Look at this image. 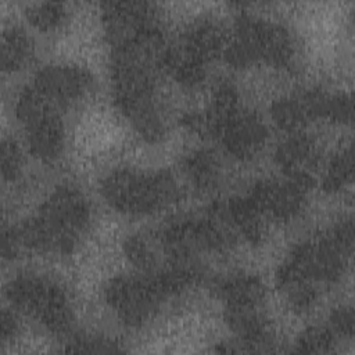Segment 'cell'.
I'll use <instances>...</instances> for the list:
<instances>
[{
  "label": "cell",
  "instance_id": "1",
  "mask_svg": "<svg viewBox=\"0 0 355 355\" xmlns=\"http://www.w3.org/2000/svg\"><path fill=\"white\" fill-rule=\"evenodd\" d=\"M90 216L85 196L75 187H58L43 204L39 215L14 229L19 245L46 252H71Z\"/></svg>",
  "mask_w": 355,
  "mask_h": 355
},
{
  "label": "cell",
  "instance_id": "2",
  "mask_svg": "<svg viewBox=\"0 0 355 355\" xmlns=\"http://www.w3.org/2000/svg\"><path fill=\"white\" fill-rule=\"evenodd\" d=\"M101 194L111 207L121 212L148 214L175 202L178 184L165 171L116 169L103 179Z\"/></svg>",
  "mask_w": 355,
  "mask_h": 355
},
{
  "label": "cell",
  "instance_id": "3",
  "mask_svg": "<svg viewBox=\"0 0 355 355\" xmlns=\"http://www.w3.org/2000/svg\"><path fill=\"white\" fill-rule=\"evenodd\" d=\"M294 53L290 33L280 25L241 15L237 19L236 36L226 46L225 58L234 67H247L258 60L286 65Z\"/></svg>",
  "mask_w": 355,
  "mask_h": 355
},
{
  "label": "cell",
  "instance_id": "4",
  "mask_svg": "<svg viewBox=\"0 0 355 355\" xmlns=\"http://www.w3.org/2000/svg\"><path fill=\"white\" fill-rule=\"evenodd\" d=\"M10 300L54 333L69 330L72 315L61 287L35 275H19L8 286Z\"/></svg>",
  "mask_w": 355,
  "mask_h": 355
},
{
  "label": "cell",
  "instance_id": "5",
  "mask_svg": "<svg viewBox=\"0 0 355 355\" xmlns=\"http://www.w3.org/2000/svg\"><path fill=\"white\" fill-rule=\"evenodd\" d=\"M17 115L24 123L32 153L44 161L55 159L64 144V126L54 104L33 86L25 87L17 101Z\"/></svg>",
  "mask_w": 355,
  "mask_h": 355
},
{
  "label": "cell",
  "instance_id": "6",
  "mask_svg": "<svg viewBox=\"0 0 355 355\" xmlns=\"http://www.w3.org/2000/svg\"><path fill=\"white\" fill-rule=\"evenodd\" d=\"M105 297L125 323L137 326L153 315L164 295L155 284L144 276V279H112L105 288Z\"/></svg>",
  "mask_w": 355,
  "mask_h": 355
},
{
  "label": "cell",
  "instance_id": "7",
  "mask_svg": "<svg viewBox=\"0 0 355 355\" xmlns=\"http://www.w3.org/2000/svg\"><path fill=\"white\" fill-rule=\"evenodd\" d=\"M103 19L112 49L158 29L151 4L144 1L104 3Z\"/></svg>",
  "mask_w": 355,
  "mask_h": 355
},
{
  "label": "cell",
  "instance_id": "8",
  "mask_svg": "<svg viewBox=\"0 0 355 355\" xmlns=\"http://www.w3.org/2000/svg\"><path fill=\"white\" fill-rule=\"evenodd\" d=\"M33 87L54 105L68 104L89 92L92 76L78 67L51 65L37 72Z\"/></svg>",
  "mask_w": 355,
  "mask_h": 355
},
{
  "label": "cell",
  "instance_id": "9",
  "mask_svg": "<svg viewBox=\"0 0 355 355\" xmlns=\"http://www.w3.org/2000/svg\"><path fill=\"white\" fill-rule=\"evenodd\" d=\"M266 136V128L262 121L240 108L226 119L218 133L227 151L243 159L255 155L263 146Z\"/></svg>",
  "mask_w": 355,
  "mask_h": 355
},
{
  "label": "cell",
  "instance_id": "10",
  "mask_svg": "<svg viewBox=\"0 0 355 355\" xmlns=\"http://www.w3.org/2000/svg\"><path fill=\"white\" fill-rule=\"evenodd\" d=\"M308 187L288 179L287 182L265 180L259 182L250 198L259 212H268L282 219H288L298 214L305 202Z\"/></svg>",
  "mask_w": 355,
  "mask_h": 355
},
{
  "label": "cell",
  "instance_id": "11",
  "mask_svg": "<svg viewBox=\"0 0 355 355\" xmlns=\"http://www.w3.org/2000/svg\"><path fill=\"white\" fill-rule=\"evenodd\" d=\"M276 159L288 179L309 187L318 166V150L305 136H294L276 151Z\"/></svg>",
  "mask_w": 355,
  "mask_h": 355
},
{
  "label": "cell",
  "instance_id": "12",
  "mask_svg": "<svg viewBox=\"0 0 355 355\" xmlns=\"http://www.w3.org/2000/svg\"><path fill=\"white\" fill-rule=\"evenodd\" d=\"M182 42L205 62L218 54L225 53L227 46L226 32L223 28L209 19L198 21L191 25L182 37Z\"/></svg>",
  "mask_w": 355,
  "mask_h": 355
},
{
  "label": "cell",
  "instance_id": "13",
  "mask_svg": "<svg viewBox=\"0 0 355 355\" xmlns=\"http://www.w3.org/2000/svg\"><path fill=\"white\" fill-rule=\"evenodd\" d=\"M275 122L286 130H298L315 118L311 92L282 98L272 107Z\"/></svg>",
  "mask_w": 355,
  "mask_h": 355
},
{
  "label": "cell",
  "instance_id": "14",
  "mask_svg": "<svg viewBox=\"0 0 355 355\" xmlns=\"http://www.w3.org/2000/svg\"><path fill=\"white\" fill-rule=\"evenodd\" d=\"M219 291L226 302V308L259 306L265 297V288L261 280L244 275L225 280L219 286Z\"/></svg>",
  "mask_w": 355,
  "mask_h": 355
},
{
  "label": "cell",
  "instance_id": "15",
  "mask_svg": "<svg viewBox=\"0 0 355 355\" xmlns=\"http://www.w3.org/2000/svg\"><path fill=\"white\" fill-rule=\"evenodd\" d=\"M33 51L28 35L18 28H8L1 35V67L6 71H15L24 67Z\"/></svg>",
  "mask_w": 355,
  "mask_h": 355
},
{
  "label": "cell",
  "instance_id": "16",
  "mask_svg": "<svg viewBox=\"0 0 355 355\" xmlns=\"http://www.w3.org/2000/svg\"><path fill=\"white\" fill-rule=\"evenodd\" d=\"M184 168L196 186L201 189H211L219 179L218 161L208 151H197L187 157Z\"/></svg>",
  "mask_w": 355,
  "mask_h": 355
},
{
  "label": "cell",
  "instance_id": "17",
  "mask_svg": "<svg viewBox=\"0 0 355 355\" xmlns=\"http://www.w3.org/2000/svg\"><path fill=\"white\" fill-rule=\"evenodd\" d=\"M354 173V155L352 150H344L338 154L330 164L326 179L324 189L330 191H337L343 189L348 182H351Z\"/></svg>",
  "mask_w": 355,
  "mask_h": 355
},
{
  "label": "cell",
  "instance_id": "18",
  "mask_svg": "<svg viewBox=\"0 0 355 355\" xmlns=\"http://www.w3.org/2000/svg\"><path fill=\"white\" fill-rule=\"evenodd\" d=\"M29 21L42 31L57 28L65 19V8L61 3H39L28 8Z\"/></svg>",
  "mask_w": 355,
  "mask_h": 355
},
{
  "label": "cell",
  "instance_id": "19",
  "mask_svg": "<svg viewBox=\"0 0 355 355\" xmlns=\"http://www.w3.org/2000/svg\"><path fill=\"white\" fill-rule=\"evenodd\" d=\"M333 343V330L326 327H311L300 336L297 351L302 354H323L331 351Z\"/></svg>",
  "mask_w": 355,
  "mask_h": 355
},
{
  "label": "cell",
  "instance_id": "20",
  "mask_svg": "<svg viewBox=\"0 0 355 355\" xmlns=\"http://www.w3.org/2000/svg\"><path fill=\"white\" fill-rule=\"evenodd\" d=\"M1 173L4 179H14L19 172L21 154L12 140H3L1 143Z\"/></svg>",
  "mask_w": 355,
  "mask_h": 355
},
{
  "label": "cell",
  "instance_id": "21",
  "mask_svg": "<svg viewBox=\"0 0 355 355\" xmlns=\"http://www.w3.org/2000/svg\"><path fill=\"white\" fill-rule=\"evenodd\" d=\"M67 351L72 352H118L121 348L116 347L115 343L98 338V337H79L73 340Z\"/></svg>",
  "mask_w": 355,
  "mask_h": 355
},
{
  "label": "cell",
  "instance_id": "22",
  "mask_svg": "<svg viewBox=\"0 0 355 355\" xmlns=\"http://www.w3.org/2000/svg\"><path fill=\"white\" fill-rule=\"evenodd\" d=\"M330 320H331V326H333L334 331H337L338 334H343V336H352L355 318H354V311L351 306H343V308L336 309L331 313Z\"/></svg>",
  "mask_w": 355,
  "mask_h": 355
},
{
  "label": "cell",
  "instance_id": "23",
  "mask_svg": "<svg viewBox=\"0 0 355 355\" xmlns=\"http://www.w3.org/2000/svg\"><path fill=\"white\" fill-rule=\"evenodd\" d=\"M15 331V320L12 318L11 313H8L7 311L1 312V319H0V336H1V341H6L8 337H11Z\"/></svg>",
  "mask_w": 355,
  "mask_h": 355
}]
</instances>
